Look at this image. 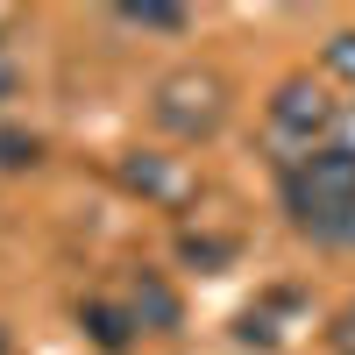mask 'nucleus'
Masks as SVG:
<instances>
[{"label": "nucleus", "mask_w": 355, "mask_h": 355, "mask_svg": "<svg viewBox=\"0 0 355 355\" xmlns=\"http://www.w3.org/2000/svg\"><path fill=\"white\" fill-rule=\"evenodd\" d=\"M334 121H341V107L327 100V85H313L306 71H291L277 93H270V128L284 142H299V150H313L320 135H334Z\"/></svg>", "instance_id": "7ed1b4c3"}, {"label": "nucleus", "mask_w": 355, "mask_h": 355, "mask_svg": "<svg viewBox=\"0 0 355 355\" xmlns=\"http://www.w3.org/2000/svg\"><path fill=\"white\" fill-rule=\"evenodd\" d=\"M150 114H157V128H164V135H185V142H199V135H214V128L227 121V85H220V71L185 64V71L157 78Z\"/></svg>", "instance_id": "f03ea898"}, {"label": "nucleus", "mask_w": 355, "mask_h": 355, "mask_svg": "<svg viewBox=\"0 0 355 355\" xmlns=\"http://www.w3.org/2000/svg\"><path fill=\"white\" fill-rule=\"evenodd\" d=\"M334 150L355 157V107H341V121H334Z\"/></svg>", "instance_id": "f8f14e48"}, {"label": "nucleus", "mask_w": 355, "mask_h": 355, "mask_svg": "<svg viewBox=\"0 0 355 355\" xmlns=\"http://www.w3.org/2000/svg\"><path fill=\"white\" fill-rule=\"evenodd\" d=\"M15 85H21V71L8 64V57H0V100H15Z\"/></svg>", "instance_id": "ddd939ff"}, {"label": "nucleus", "mask_w": 355, "mask_h": 355, "mask_svg": "<svg viewBox=\"0 0 355 355\" xmlns=\"http://www.w3.org/2000/svg\"><path fill=\"white\" fill-rule=\"evenodd\" d=\"M0 355H8V327H0Z\"/></svg>", "instance_id": "4468645a"}, {"label": "nucleus", "mask_w": 355, "mask_h": 355, "mask_svg": "<svg viewBox=\"0 0 355 355\" xmlns=\"http://www.w3.org/2000/svg\"><path fill=\"white\" fill-rule=\"evenodd\" d=\"M78 320H85V334H93V341H100L107 355H128V348H135V334H142L135 320H128V313H114L107 299H93V306H85Z\"/></svg>", "instance_id": "39448f33"}, {"label": "nucleus", "mask_w": 355, "mask_h": 355, "mask_svg": "<svg viewBox=\"0 0 355 355\" xmlns=\"http://www.w3.org/2000/svg\"><path fill=\"white\" fill-rule=\"evenodd\" d=\"M128 320H135V327H150V334H178V327H185V306H178V291H171L157 270H135V284H128Z\"/></svg>", "instance_id": "20e7f679"}, {"label": "nucleus", "mask_w": 355, "mask_h": 355, "mask_svg": "<svg viewBox=\"0 0 355 355\" xmlns=\"http://www.w3.org/2000/svg\"><path fill=\"white\" fill-rule=\"evenodd\" d=\"M43 157V135L36 128H15V121H0V171H28Z\"/></svg>", "instance_id": "0eeeda50"}, {"label": "nucleus", "mask_w": 355, "mask_h": 355, "mask_svg": "<svg viewBox=\"0 0 355 355\" xmlns=\"http://www.w3.org/2000/svg\"><path fill=\"white\" fill-rule=\"evenodd\" d=\"M121 21H128V28H171V36H178L192 15H185V8H171V0H135V8H121Z\"/></svg>", "instance_id": "6e6552de"}, {"label": "nucleus", "mask_w": 355, "mask_h": 355, "mask_svg": "<svg viewBox=\"0 0 355 355\" xmlns=\"http://www.w3.org/2000/svg\"><path fill=\"white\" fill-rule=\"evenodd\" d=\"M234 234H185V242H178V256L185 263H199V270H220V263H234Z\"/></svg>", "instance_id": "423d86ee"}, {"label": "nucleus", "mask_w": 355, "mask_h": 355, "mask_svg": "<svg viewBox=\"0 0 355 355\" xmlns=\"http://www.w3.org/2000/svg\"><path fill=\"white\" fill-rule=\"evenodd\" d=\"M327 71L355 85V28H341V36H327Z\"/></svg>", "instance_id": "9d476101"}, {"label": "nucleus", "mask_w": 355, "mask_h": 355, "mask_svg": "<svg viewBox=\"0 0 355 355\" xmlns=\"http://www.w3.org/2000/svg\"><path fill=\"white\" fill-rule=\"evenodd\" d=\"M284 214L299 220L313 242L355 249V157L348 150H306L284 171Z\"/></svg>", "instance_id": "f257e3e1"}, {"label": "nucleus", "mask_w": 355, "mask_h": 355, "mask_svg": "<svg viewBox=\"0 0 355 355\" xmlns=\"http://www.w3.org/2000/svg\"><path fill=\"white\" fill-rule=\"evenodd\" d=\"M121 178H128V185H142V192H157V199H171V192H178V178H171L157 157H128V164H121Z\"/></svg>", "instance_id": "1a4fd4ad"}, {"label": "nucleus", "mask_w": 355, "mask_h": 355, "mask_svg": "<svg viewBox=\"0 0 355 355\" xmlns=\"http://www.w3.org/2000/svg\"><path fill=\"white\" fill-rule=\"evenodd\" d=\"M234 334H242V341H256V348H270L277 334H270V320H263V313H242V327H234Z\"/></svg>", "instance_id": "9b49d317"}]
</instances>
